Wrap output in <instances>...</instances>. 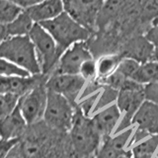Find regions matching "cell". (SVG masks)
<instances>
[{"label":"cell","instance_id":"obj_10","mask_svg":"<svg viewBox=\"0 0 158 158\" xmlns=\"http://www.w3.org/2000/svg\"><path fill=\"white\" fill-rule=\"evenodd\" d=\"M86 81L79 74H51L46 82L48 91L59 94L65 97L73 105H77V100L80 98L83 89L86 86Z\"/></svg>","mask_w":158,"mask_h":158},{"label":"cell","instance_id":"obj_24","mask_svg":"<svg viewBox=\"0 0 158 158\" xmlns=\"http://www.w3.org/2000/svg\"><path fill=\"white\" fill-rule=\"evenodd\" d=\"M118 94V90H115V89H113L111 87L104 85L102 90L100 91V94H99L98 100L96 102L93 113L95 114L96 112L102 110V109L112 105L114 102L117 101Z\"/></svg>","mask_w":158,"mask_h":158},{"label":"cell","instance_id":"obj_36","mask_svg":"<svg viewBox=\"0 0 158 158\" xmlns=\"http://www.w3.org/2000/svg\"><path fill=\"white\" fill-rule=\"evenodd\" d=\"M9 1H12V2H15V3H17V4H18L19 0H9Z\"/></svg>","mask_w":158,"mask_h":158},{"label":"cell","instance_id":"obj_19","mask_svg":"<svg viewBox=\"0 0 158 158\" xmlns=\"http://www.w3.org/2000/svg\"><path fill=\"white\" fill-rule=\"evenodd\" d=\"M123 57L120 53H108L98 57L97 60V71L98 79L103 80L113 74L117 70L121 60Z\"/></svg>","mask_w":158,"mask_h":158},{"label":"cell","instance_id":"obj_4","mask_svg":"<svg viewBox=\"0 0 158 158\" xmlns=\"http://www.w3.org/2000/svg\"><path fill=\"white\" fill-rule=\"evenodd\" d=\"M145 100L144 85L133 81L132 79H128L123 84L118 90L116 101V105L123 117L114 135L125 131L132 127V118Z\"/></svg>","mask_w":158,"mask_h":158},{"label":"cell","instance_id":"obj_17","mask_svg":"<svg viewBox=\"0 0 158 158\" xmlns=\"http://www.w3.org/2000/svg\"><path fill=\"white\" fill-rule=\"evenodd\" d=\"M28 127V123L25 121L18 106L8 118L0 122V138L7 140H20L26 132Z\"/></svg>","mask_w":158,"mask_h":158},{"label":"cell","instance_id":"obj_14","mask_svg":"<svg viewBox=\"0 0 158 158\" xmlns=\"http://www.w3.org/2000/svg\"><path fill=\"white\" fill-rule=\"evenodd\" d=\"M47 77L48 76H44L43 74L31 75L28 77L0 76V94L12 93L22 97Z\"/></svg>","mask_w":158,"mask_h":158},{"label":"cell","instance_id":"obj_31","mask_svg":"<svg viewBox=\"0 0 158 158\" xmlns=\"http://www.w3.org/2000/svg\"><path fill=\"white\" fill-rule=\"evenodd\" d=\"M5 158H25L21 144H20V141L16 145L13 146V148L8 152V154L6 155Z\"/></svg>","mask_w":158,"mask_h":158},{"label":"cell","instance_id":"obj_13","mask_svg":"<svg viewBox=\"0 0 158 158\" xmlns=\"http://www.w3.org/2000/svg\"><path fill=\"white\" fill-rule=\"evenodd\" d=\"M121 118L122 113L116 104H112L94 114L92 122L102 139H104L114 135L118 123Z\"/></svg>","mask_w":158,"mask_h":158},{"label":"cell","instance_id":"obj_21","mask_svg":"<svg viewBox=\"0 0 158 158\" xmlns=\"http://www.w3.org/2000/svg\"><path fill=\"white\" fill-rule=\"evenodd\" d=\"M158 150V135H152L131 147L132 158H152Z\"/></svg>","mask_w":158,"mask_h":158},{"label":"cell","instance_id":"obj_29","mask_svg":"<svg viewBox=\"0 0 158 158\" xmlns=\"http://www.w3.org/2000/svg\"><path fill=\"white\" fill-rule=\"evenodd\" d=\"M145 37L153 46L158 48V19L152 23L151 27L146 31Z\"/></svg>","mask_w":158,"mask_h":158},{"label":"cell","instance_id":"obj_16","mask_svg":"<svg viewBox=\"0 0 158 158\" xmlns=\"http://www.w3.org/2000/svg\"><path fill=\"white\" fill-rule=\"evenodd\" d=\"M26 12L36 24L51 21L64 12L62 0H44L43 2L29 7Z\"/></svg>","mask_w":158,"mask_h":158},{"label":"cell","instance_id":"obj_2","mask_svg":"<svg viewBox=\"0 0 158 158\" xmlns=\"http://www.w3.org/2000/svg\"><path fill=\"white\" fill-rule=\"evenodd\" d=\"M53 38L62 53L72 44L87 42L92 33L64 11L51 21L40 24Z\"/></svg>","mask_w":158,"mask_h":158},{"label":"cell","instance_id":"obj_34","mask_svg":"<svg viewBox=\"0 0 158 158\" xmlns=\"http://www.w3.org/2000/svg\"><path fill=\"white\" fill-rule=\"evenodd\" d=\"M116 158H132L131 148H127V149L123 150L116 156Z\"/></svg>","mask_w":158,"mask_h":158},{"label":"cell","instance_id":"obj_37","mask_svg":"<svg viewBox=\"0 0 158 158\" xmlns=\"http://www.w3.org/2000/svg\"><path fill=\"white\" fill-rule=\"evenodd\" d=\"M155 158H158V150H157V153H156V157Z\"/></svg>","mask_w":158,"mask_h":158},{"label":"cell","instance_id":"obj_11","mask_svg":"<svg viewBox=\"0 0 158 158\" xmlns=\"http://www.w3.org/2000/svg\"><path fill=\"white\" fill-rule=\"evenodd\" d=\"M95 58L87 42H79L69 47L64 52L52 73L79 74L82 64L88 59Z\"/></svg>","mask_w":158,"mask_h":158},{"label":"cell","instance_id":"obj_23","mask_svg":"<svg viewBox=\"0 0 158 158\" xmlns=\"http://www.w3.org/2000/svg\"><path fill=\"white\" fill-rule=\"evenodd\" d=\"M20 98L12 93L0 94V122L8 118L18 108Z\"/></svg>","mask_w":158,"mask_h":158},{"label":"cell","instance_id":"obj_26","mask_svg":"<svg viewBox=\"0 0 158 158\" xmlns=\"http://www.w3.org/2000/svg\"><path fill=\"white\" fill-rule=\"evenodd\" d=\"M80 75L86 82H91L98 78V71H97V60L96 58L88 59L84 62L79 71Z\"/></svg>","mask_w":158,"mask_h":158},{"label":"cell","instance_id":"obj_18","mask_svg":"<svg viewBox=\"0 0 158 158\" xmlns=\"http://www.w3.org/2000/svg\"><path fill=\"white\" fill-rule=\"evenodd\" d=\"M131 79L144 86L158 82V60L141 63Z\"/></svg>","mask_w":158,"mask_h":158},{"label":"cell","instance_id":"obj_32","mask_svg":"<svg viewBox=\"0 0 158 158\" xmlns=\"http://www.w3.org/2000/svg\"><path fill=\"white\" fill-rule=\"evenodd\" d=\"M43 1H44V0H19L18 5H20V6H21L22 8H24V9H27L29 7L34 6V5L39 4V3H41Z\"/></svg>","mask_w":158,"mask_h":158},{"label":"cell","instance_id":"obj_9","mask_svg":"<svg viewBox=\"0 0 158 158\" xmlns=\"http://www.w3.org/2000/svg\"><path fill=\"white\" fill-rule=\"evenodd\" d=\"M106 0H62L64 11L88 29L95 32L97 18Z\"/></svg>","mask_w":158,"mask_h":158},{"label":"cell","instance_id":"obj_20","mask_svg":"<svg viewBox=\"0 0 158 158\" xmlns=\"http://www.w3.org/2000/svg\"><path fill=\"white\" fill-rule=\"evenodd\" d=\"M35 24L36 23L33 21L30 15L24 9V11L13 22L7 25L9 37L29 36Z\"/></svg>","mask_w":158,"mask_h":158},{"label":"cell","instance_id":"obj_1","mask_svg":"<svg viewBox=\"0 0 158 158\" xmlns=\"http://www.w3.org/2000/svg\"><path fill=\"white\" fill-rule=\"evenodd\" d=\"M68 138L73 158H93L102 142V137L94 127L92 118L84 115L78 106Z\"/></svg>","mask_w":158,"mask_h":158},{"label":"cell","instance_id":"obj_35","mask_svg":"<svg viewBox=\"0 0 158 158\" xmlns=\"http://www.w3.org/2000/svg\"><path fill=\"white\" fill-rule=\"evenodd\" d=\"M154 60H158V48L155 51V56H154Z\"/></svg>","mask_w":158,"mask_h":158},{"label":"cell","instance_id":"obj_28","mask_svg":"<svg viewBox=\"0 0 158 158\" xmlns=\"http://www.w3.org/2000/svg\"><path fill=\"white\" fill-rule=\"evenodd\" d=\"M145 99L147 101L158 104V82L144 86Z\"/></svg>","mask_w":158,"mask_h":158},{"label":"cell","instance_id":"obj_33","mask_svg":"<svg viewBox=\"0 0 158 158\" xmlns=\"http://www.w3.org/2000/svg\"><path fill=\"white\" fill-rule=\"evenodd\" d=\"M9 38L8 30H7V25L0 24V44H1L4 41Z\"/></svg>","mask_w":158,"mask_h":158},{"label":"cell","instance_id":"obj_3","mask_svg":"<svg viewBox=\"0 0 158 158\" xmlns=\"http://www.w3.org/2000/svg\"><path fill=\"white\" fill-rule=\"evenodd\" d=\"M0 57L16 64L31 75L42 74L36 49L29 36L9 37L0 44Z\"/></svg>","mask_w":158,"mask_h":158},{"label":"cell","instance_id":"obj_5","mask_svg":"<svg viewBox=\"0 0 158 158\" xmlns=\"http://www.w3.org/2000/svg\"><path fill=\"white\" fill-rule=\"evenodd\" d=\"M76 106L65 97L48 91L43 122L54 131L68 133L73 123Z\"/></svg>","mask_w":158,"mask_h":158},{"label":"cell","instance_id":"obj_8","mask_svg":"<svg viewBox=\"0 0 158 158\" xmlns=\"http://www.w3.org/2000/svg\"><path fill=\"white\" fill-rule=\"evenodd\" d=\"M133 130L128 147L152 135H158V104L145 100L132 118Z\"/></svg>","mask_w":158,"mask_h":158},{"label":"cell","instance_id":"obj_22","mask_svg":"<svg viewBox=\"0 0 158 158\" xmlns=\"http://www.w3.org/2000/svg\"><path fill=\"white\" fill-rule=\"evenodd\" d=\"M24 11L17 3L9 0H0V24L8 25Z\"/></svg>","mask_w":158,"mask_h":158},{"label":"cell","instance_id":"obj_15","mask_svg":"<svg viewBox=\"0 0 158 158\" xmlns=\"http://www.w3.org/2000/svg\"><path fill=\"white\" fill-rule=\"evenodd\" d=\"M132 132L133 130L131 127L125 131L104 138L93 158H116L118 153L127 149L126 146L130 143Z\"/></svg>","mask_w":158,"mask_h":158},{"label":"cell","instance_id":"obj_25","mask_svg":"<svg viewBox=\"0 0 158 158\" xmlns=\"http://www.w3.org/2000/svg\"><path fill=\"white\" fill-rule=\"evenodd\" d=\"M0 76L5 77H28L31 74L7 59L0 57Z\"/></svg>","mask_w":158,"mask_h":158},{"label":"cell","instance_id":"obj_12","mask_svg":"<svg viewBox=\"0 0 158 158\" xmlns=\"http://www.w3.org/2000/svg\"><path fill=\"white\" fill-rule=\"evenodd\" d=\"M156 48L148 41L144 34L135 35L123 43L118 53L123 57L131 58L138 63L154 60Z\"/></svg>","mask_w":158,"mask_h":158},{"label":"cell","instance_id":"obj_30","mask_svg":"<svg viewBox=\"0 0 158 158\" xmlns=\"http://www.w3.org/2000/svg\"><path fill=\"white\" fill-rule=\"evenodd\" d=\"M19 139H12V140H7V139H2L0 138V158H5L8 154V152L13 148L14 145H16L19 142Z\"/></svg>","mask_w":158,"mask_h":158},{"label":"cell","instance_id":"obj_6","mask_svg":"<svg viewBox=\"0 0 158 158\" xmlns=\"http://www.w3.org/2000/svg\"><path fill=\"white\" fill-rule=\"evenodd\" d=\"M29 37L36 49L41 72L43 75L48 77L56 69L62 52L53 38L40 24L34 25Z\"/></svg>","mask_w":158,"mask_h":158},{"label":"cell","instance_id":"obj_27","mask_svg":"<svg viewBox=\"0 0 158 158\" xmlns=\"http://www.w3.org/2000/svg\"><path fill=\"white\" fill-rule=\"evenodd\" d=\"M140 63H138L137 61L133 60V59L131 58H126L123 57L118 66L117 68V71L123 75L127 79H131L133 74H135L137 70V68L139 67Z\"/></svg>","mask_w":158,"mask_h":158},{"label":"cell","instance_id":"obj_7","mask_svg":"<svg viewBox=\"0 0 158 158\" xmlns=\"http://www.w3.org/2000/svg\"><path fill=\"white\" fill-rule=\"evenodd\" d=\"M47 79L48 77L38 83L19 100V109L28 126L36 125L44 118L48 93L46 86Z\"/></svg>","mask_w":158,"mask_h":158}]
</instances>
